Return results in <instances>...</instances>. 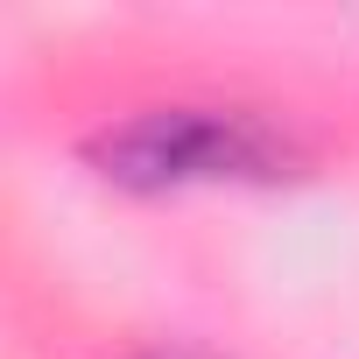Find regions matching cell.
Returning a JSON list of instances; mask_svg holds the SVG:
<instances>
[{"instance_id":"6da1fadb","label":"cell","mask_w":359,"mask_h":359,"mask_svg":"<svg viewBox=\"0 0 359 359\" xmlns=\"http://www.w3.org/2000/svg\"><path fill=\"white\" fill-rule=\"evenodd\" d=\"M85 162L113 191L176 198V191L282 184L296 169V148L289 134H275L261 113H240V106H148L120 127H99L85 141Z\"/></svg>"},{"instance_id":"7a4b0ae2","label":"cell","mask_w":359,"mask_h":359,"mask_svg":"<svg viewBox=\"0 0 359 359\" xmlns=\"http://www.w3.org/2000/svg\"><path fill=\"white\" fill-rule=\"evenodd\" d=\"M141 359H219V352H205V345H155V352H141Z\"/></svg>"}]
</instances>
